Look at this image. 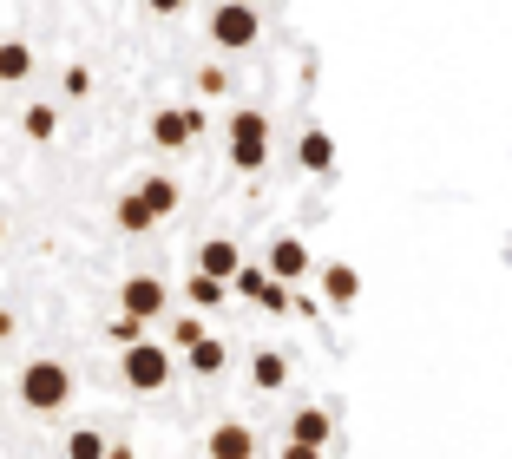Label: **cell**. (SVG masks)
Returning <instances> with one entry per match:
<instances>
[{
	"instance_id": "26",
	"label": "cell",
	"mask_w": 512,
	"mask_h": 459,
	"mask_svg": "<svg viewBox=\"0 0 512 459\" xmlns=\"http://www.w3.org/2000/svg\"><path fill=\"white\" fill-rule=\"evenodd\" d=\"M145 7H151V14H165V20H171V14H184L191 0H145Z\"/></svg>"
},
{
	"instance_id": "28",
	"label": "cell",
	"mask_w": 512,
	"mask_h": 459,
	"mask_svg": "<svg viewBox=\"0 0 512 459\" xmlns=\"http://www.w3.org/2000/svg\"><path fill=\"white\" fill-rule=\"evenodd\" d=\"M106 459H132V446H112V440H106Z\"/></svg>"
},
{
	"instance_id": "23",
	"label": "cell",
	"mask_w": 512,
	"mask_h": 459,
	"mask_svg": "<svg viewBox=\"0 0 512 459\" xmlns=\"http://www.w3.org/2000/svg\"><path fill=\"white\" fill-rule=\"evenodd\" d=\"M106 335H112V341H119V348H125V341H138V335H145V322H138V315H119V322H112Z\"/></svg>"
},
{
	"instance_id": "21",
	"label": "cell",
	"mask_w": 512,
	"mask_h": 459,
	"mask_svg": "<svg viewBox=\"0 0 512 459\" xmlns=\"http://www.w3.org/2000/svg\"><path fill=\"white\" fill-rule=\"evenodd\" d=\"M66 459H106V433H92V427L66 433Z\"/></svg>"
},
{
	"instance_id": "4",
	"label": "cell",
	"mask_w": 512,
	"mask_h": 459,
	"mask_svg": "<svg viewBox=\"0 0 512 459\" xmlns=\"http://www.w3.org/2000/svg\"><path fill=\"white\" fill-rule=\"evenodd\" d=\"M263 158H270V119L263 112H237L230 119V164L237 171H263Z\"/></svg>"
},
{
	"instance_id": "12",
	"label": "cell",
	"mask_w": 512,
	"mask_h": 459,
	"mask_svg": "<svg viewBox=\"0 0 512 459\" xmlns=\"http://www.w3.org/2000/svg\"><path fill=\"white\" fill-rule=\"evenodd\" d=\"M184 361H191V374H224L230 348L217 335H197V341H184Z\"/></svg>"
},
{
	"instance_id": "3",
	"label": "cell",
	"mask_w": 512,
	"mask_h": 459,
	"mask_svg": "<svg viewBox=\"0 0 512 459\" xmlns=\"http://www.w3.org/2000/svg\"><path fill=\"white\" fill-rule=\"evenodd\" d=\"M211 40L224 46V53H250L256 40H263V20H256V7H243V0H224L211 14Z\"/></svg>"
},
{
	"instance_id": "20",
	"label": "cell",
	"mask_w": 512,
	"mask_h": 459,
	"mask_svg": "<svg viewBox=\"0 0 512 459\" xmlns=\"http://www.w3.org/2000/svg\"><path fill=\"white\" fill-rule=\"evenodd\" d=\"M184 296H191L197 309H217V302L230 296V282H217V276H204V269H197V276H191V289H184Z\"/></svg>"
},
{
	"instance_id": "14",
	"label": "cell",
	"mask_w": 512,
	"mask_h": 459,
	"mask_svg": "<svg viewBox=\"0 0 512 459\" xmlns=\"http://www.w3.org/2000/svg\"><path fill=\"white\" fill-rule=\"evenodd\" d=\"M296 164H302V171H335V138L329 132H302Z\"/></svg>"
},
{
	"instance_id": "1",
	"label": "cell",
	"mask_w": 512,
	"mask_h": 459,
	"mask_svg": "<svg viewBox=\"0 0 512 459\" xmlns=\"http://www.w3.org/2000/svg\"><path fill=\"white\" fill-rule=\"evenodd\" d=\"M20 400H27L33 414H60L66 400H73L66 361H27V368H20Z\"/></svg>"
},
{
	"instance_id": "19",
	"label": "cell",
	"mask_w": 512,
	"mask_h": 459,
	"mask_svg": "<svg viewBox=\"0 0 512 459\" xmlns=\"http://www.w3.org/2000/svg\"><path fill=\"white\" fill-rule=\"evenodd\" d=\"M151 223H158V217H151V210H145V197H119V230H132V237H145V230H151Z\"/></svg>"
},
{
	"instance_id": "25",
	"label": "cell",
	"mask_w": 512,
	"mask_h": 459,
	"mask_svg": "<svg viewBox=\"0 0 512 459\" xmlns=\"http://www.w3.org/2000/svg\"><path fill=\"white\" fill-rule=\"evenodd\" d=\"M283 459H322V446H309V440H283Z\"/></svg>"
},
{
	"instance_id": "24",
	"label": "cell",
	"mask_w": 512,
	"mask_h": 459,
	"mask_svg": "<svg viewBox=\"0 0 512 459\" xmlns=\"http://www.w3.org/2000/svg\"><path fill=\"white\" fill-rule=\"evenodd\" d=\"M66 92H73V99H86V92H92V73H86V66H73V73H66Z\"/></svg>"
},
{
	"instance_id": "18",
	"label": "cell",
	"mask_w": 512,
	"mask_h": 459,
	"mask_svg": "<svg viewBox=\"0 0 512 459\" xmlns=\"http://www.w3.org/2000/svg\"><path fill=\"white\" fill-rule=\"evenodd\" d=\"M250 381L263 387V394H276V387L289 381V361L283 355H256V368H250Z\"/></svg>"
},
{
	"instance_id": "7",
	"label": "cell",
	"mask_w": 512,
	"mask_h": 459,
	"mask_svg": "<svg viewBox=\"0 0 512 459\" xmlns=\"http://www.w3.org/2000/svg\"><path fill=\"white\" fill-rule=\"evenodd\" d=\"M237 296H250V302H263V309H289V282H276L270 269H243L237 263Z\"/></svg>"
},
{
	"instance_id": "16",
	"label": "cell",
	"mask_w": 512,
	"mask_h": 459,
	"mask_svg": "<svg viewBox=\"0 0 512 459\" xmlns=\"http://www.w3.org/2000/svg\"><path fill=\"white\" fill-rule=\"evenodd\" d=\"M138 197H145L151 217H171V210H178V184H171V178H145V184H138Z\"/></svg>"
},
{
	"instance_id": "9",
	"label": "cell",
	"mask_w": 512,
	"mask_h": 459,
	"mask_svg": "<svg viewBox=\"0 0 512 459\" xmlns=\"http://www.w3.org/2000/svg\"><path fill=\"white\" fill-rule=\"evenodd\" d=\"M211 459H256V433L243 427V420H224V427H211Z\"/></svg>"
},
{
	"instance_id": "6",
	"label": "cell",
	"mask_w": 512,
	"mask_h": 459,
	"mask_svg": "<svg viewBox=\"0 0 512 459\" xmlns=\"http://www.w3.org/2000/svg\"><path fill=\"white\" fill-rule=\"evenodd\" d=\"M165 282H158V276H132V282H125V289H119V309L125 315H138V322H158V315H165Z\"/></svg>"
},
{
	"instance_id": "22",
	"label": "cell",
	"mask_w": 512,
	"mask_h": 459,
	"mask_svg": "<svg viewBox=\"0 0 512 459\" xmlns=\"http://www.w3.org/2000/svg\"><path fill=\"white\" fill-rule=\"evenodd\" d=\"M224 86H230V73H224V66H204V73H197V92H204V99H217Z\"/></svg>"
},
{
	"instance_id": "8",
	"label": "cell",
	"mask_w": 512,
	"mask_h": 459,
	"mask_svg": "<svg viewBox=\"0 0 512 459\" xmlns=\"http://www.w3.org/2000/svg\"><path fill=\"white\" fill-rule=\"evenodd\" d=\"M263 269H270L276 282H302V276H309V250H302L296 237H276V243H270V263H263Z\"/></svg>"
},
{
	"instance_id": "17",
	"label": "cell",
	"mask_w": 512,
	"mask_h": 459,
	"mask_svg": "<svg viewBox=\"0 0 512 459\" xmlns=\"http://www.w3.org/2000/svg\"><path fill=\"white\" fill-rule=\"evenodd\" d=\"M20 125H27L33 145H46V138L60 132V112H53V105H27V112H20Z\"/></svg>"
},
{
	"instance_id": "15",
	"label": "cell",
	"mask_w": 512,
	"mask_h": 459,
	"mask_svg": "<svg viewBox=\"0 0 512 459\" xmlns=\"http://www.w3.org/2000/svg\"><path fill=\"white\" fill-rule=\"evenodd\" d=\"M33 73V46L27 40H0V86H20Z\"/></svg>"
},
{
	"instance_id": "5",
	"label": "cell",
	"mask_w": 512,
	"mask_h": 459,
	"mask_svg": "<svg viewBox=\"0 0 512 459\" xmlns=\"http://www.w3.org/2000/svg\"><path fill=\"white\" fill-rule=\"evenodd\" d=\"M197 132H204V112H197V105H165V112L151 119V145L158 151H184Z\"/></svg>"
},
{
	"instance_id": "29",
	"label": "cell",
	"mask_w": 512,
	"mask_h": 459,
	"mask_svg": "<svg viewBox=\"0 0 512 459\" xmlns=\"http://www.w3.org/2000/svg\"><path fill=\"white\" fill-rule=\"evenodd\" d=\"M0 237H7V217H0Z\"/></svg>"
},
{
	"instance_id": "2",
	"label": "cell",
	"mask_w": 512,
	"mask_h": 459,
	"mask_svg": "<svg viewBox=\"0 0 512 459\" xmlns=\"http://www.w3.org/2000/svg\"><path fill=\"white\" fill-rule=\"evenodd\" d=\"M119 374H125V387L132 394H158V387L171 381V355L158 348V341H125V361H119Z\"/></svg>"
},
{
	"instance_id": "10",
	"label": "cell",
	"mask_w": 512,
	"mask_h": 459,
	"mask_svg": "<svg viewBox=\"0 0 512 459\" xmlns=\"http://www.w3.org/2000/svg\"><path fill=\"white\" fill-rule=\"evenodd\" d=\"M322 296H329L335 309H348V302L362 296V269H355V263H329V269H322Z\"/></svg>"
},
{
	"instance_id": "11",
	"label": "cell",
	"mask_w": 512,
	"mask_h": 459,
	"mask_svg": "<svg viewBox=\"0 0 512 459\" xmlns=\"http://www.w3.org/2000/svg\"><path fill=\"white\" fill-rule=\"evenodd\" d=\"M237 263H243V256H237V243H230V237H211L204 250H197V269H204V276H217V282L237 276Z\"/></svg>"
},
{
	"instance_id": "13",
	"label": "cell",
	"mask_w": 512,
	"mask_h": 459,
	"mask_svg": "<svg viewBox=\"0 0 512 459\" xmlns=\"http://www.w3.org/2000/svg\"><path fill=\"white\" fill-rule=\"evenodd\" d=\"M289 440H309V446H329L335 440V420H329V407H302L296 420H289Z\"/></svg>"
},
{
	"instance_id": "27",
	"label": "cell",
	"mask_w": 512,
	"mask_h": 459,
	"mask_svg": "<svg viewBox=\"0 0 512 459\" xmlns=\"http://www.w3.org/2000/svg\"><path fill=\"white\" fill-rule=\"evenodd\" d=\"M0 341H14V315L7 309H0Z\"/></svg>"
}]
</instances>
